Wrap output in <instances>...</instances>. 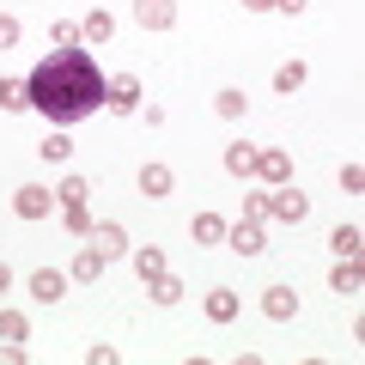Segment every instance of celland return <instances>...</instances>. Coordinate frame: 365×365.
<instances>
[{
	"label": "cell",
	"mask_w": 365,
	"mask_h": 365,
	"mask_svg": "<svg viewBox=\"0 0 365 365\" xmlns=\"http://www.w3.org/2000/svg\"><path fill=\"white\" fill-rule=\"evenodd\" d=\"M104 86H110V79L98 73V61H91L86 49H55L49 61L31 67L25 98H31L37 116L55 122V128H73V122H86L91 110L104 104Z\"/></svg>",
	"instance_id": "obj_1"
},
{
	"label": "cell",
	"mask_w": 365,
	"mask_h": 365,
	"mask_svg": "<svg viewBox=\"0 0 365 365\" xmlns=\"http://www.w3.org/2000/svg\"><path fill=\"white\" fill-rule=\"evenodd\" d=\"M268 213L280 225H304V220H311V195H299L292 182H280V189H268Z\"/></svg>",
	"instance_id": "obj_2"
},
{
	"label": "cell",
	"mask_w": 365,
	"mask_h": 365,
	"mask_svg": "<svg viewBox=\"0 0 365 365\" xmlns=\"http://www.w3.org/2000/svg\"><path fill=\"white\" fill-rule=\"evenodd\" d=\"M104 110H110V116H134V110H140V79H134V73H116V79L104 86Z\"/></svg>",
	"instance_id": "obj_3"
},
{
	"label": "cell",
	"mask_w": 365,
	"mask_h": 365,
	"mask_svg": "<svg viewBox=\"0 0 365 365\" xmlns=\"http://www.w3.org/2000/svg\"><path fill=\"white\" fill-rule=\"evenodd\" d=\"M55 207H61V201H55V189H43V182H25V189L13 195V213H19V220H49Z\"/></svg>",
	"instance_id": "obj_4"
},
{
	"label": "cell",
	"mask_w": 365,
	"mask_h": 365,
	"mask_svg": "<svg viewBox=\"0 0 365 365\" xmlns=\"http://www.w3.org/2000/svg\"><path fill=\"white\" fill-rule=\"evenodd\" d=\"M225 244H232L237 256H262V250H268V237H262V220H237V225H225Z\"/></svg>",
	"instance_id": "obj_5"
},
{
	"label": "cell",
	"mask_w": 365,
	"mask_h": 365,
	"mask_svg": "<svg viewBox=\"0 0 365 365\" xmlns=\"http://www.w3.org/2000/svg\"><path fill=\"white\" fill-rule=\"evenodd\" d=\"M256 177L268 182V189H280V182H292V153H280V146H268V153H256Z\"/></svg>",
	"instance_id": "obj_6"
},
{
	"label": "cell",
	"mask_w": 365,
	"mask_h": 365,
	"mask_svg": "<svg viewBox=\"0 0 365 365\" xmlns=\"http://www.w3.org/2000/svg\"><path fill=\"white\" fill-rule=\"evenodd\" d=\"M134 19H140V31H170L177 25V0H134Z\"/></svg>",
	"instance_id": "obj_7"
},
{
	"label": "cell",
	"mask_w": 365,
	"mask_h": 365,
	"mask_svg": "<svg viewBox=\"0 0 365 365\" xmlns=\"http://www.w3.org/2000/svg\"><path fill=\"white\" fill-rule=\"evenodd\" d=\"M25 287H31V299H37V304H55V299H67V274L61 268H37Z\"/></svg>",
	"instance_id": "obj_8"
},
{
	"label": "cell",
	"mask_w": 365,
	"mask_h": 365,
	"mask_svg": "<svg viewBox=\"0 0 365 365\" xmlns=\"http://www.w3.org/2000/svg\"><path fill=\"white\" fill-rule=\"evenodd\" d=\"M86 244L98 250V256H104V262L128 256V232H122V225H91V237H86Z\"/></svg>",
	"instance_id": "obj_9"
},
{
	"label": "cell",
	"mask_w": 365,
	"mask_h": 365,
	"mask_svg": "<svg viewBox=\"0 0 365 365\" xmlns=\"http://www.w3.org/2000/svg\"><path fill=\"white\" fill-rule=\"evenodd\" d=\"M262 311H268L274 323H292V311H299V292H292V287H268V292H262Z\"/></svg>",
	"instance_id": "obj_10"
},
{
	"label": "cell",
	"mask_w": 365,
	"mask_h": 365,
	"mask_svg": "<svg viewBox=\"0 0 365 365\" xmlns=\"http://www.w3.org/2000/svg\"><path fill=\"white\" fill-rule=\"evenodd\" d=\"M329 292H341V299H353V292H359V256H335V274H329Z\"/></svg>",
	"instance_id": "obj_11"
},
{
	"label": "cell",
	"mask_w": 365,
	"mask_h": 365,
	"mask_svg": "<svg viewBox=\"0 0 365 365\" xmlns=\"http://www.w3.org/2000/svg\"><path fill=\"white\" fill-rule=\"evenodd\" d=\"M177 189V177H170V165H140V195H170Z\"/></svg>",
	"instance_id": "obj_12"
},
{
	"label": "cell",
	"mask_w": 365,
	"mask_h": 365,
	"mask_svg": "<svg viewBox=\"0 0 365 365\" xmlns=\"http://www.w3.org/2000/svg\"><path fill=\"white\" fill-rule=\"evenodd\" d=\"M98 274H104V256H98V250H79L73 256V268H67V280H79V287H91V280H98Z\"/></svg>",
	"instance_id": "obj_13"
},
{
	"label": "cell",
	"mask_w": 365,
	"mask_h": 365,
	"mask_svg": "<svg viewBox=\"0 0 365 365\" xmlns=\"http://www.w3.org/2000/svg\"><path fill=\"white\" fill-rule=\"evenodd\" d=\"M304 79H311V67H304V61H287V67H274V91H280V98L304 91Z\"/></svg>",
	"instance_id": "obj_14"
},
{
	"label": "cell",
	"mask_w": 365,
	"mask_h": 365,
	"mask_svg": "<svg viewBox=\"0 0 365 365\" xmlns=\"http://www.w3.org/2000/svg\"><path fill=\"white\" fill-rule=\"evenodd\" d=\"M237 317V292L232 287H213L207 292V323H232Z\"/></svg>",
	"instance_id": "obj_15"
},
{
	"label": "cell",
	"mask_w": 365,
	"mask_h": 365,
	"mask_svg": "<svg viewBox=\"0 0 365 365\" xmlns=\"http://www.w3.org/2000/svg\"><path fill=\"white\" fill-rule=\"evenodd\" d=\"M329 250H335V256H359L365 232H359V225H335V232H329Z\"/></svg>",
	"instance_id": "obj_16"
},
{
	"label": "cell",
	"mask_w": 365,
	"mask_h": 365,
	"mask_svg": "<svg viewBox=\"0 0 365 365\" xmlns=\"http://www.w3.org/2000/svg\"><path fill=\"white\" fill-rule=\"evenodd\" d=\"M31 335V323H25V311H0V347H19V341Z\"/></svg>",
	"instance_id": "obj_17"
},
{
	"label": "cell",
	"mask_w": 365,
	"mask_h": 365,
	"mask_svg": "<svg viewBox=\"0 0 365 365\" xmlns=\"http://www.w3.org/2000/svg\"><path fill=\"white\" fill-rule=\"evenodd\" d=\"M146 292H153V304H177V299H182V280H177V274H153Z\"/></svg>",
	"instance_id": "obj_18"
},
{
	"label": "cell",
	"mask_w": 365,
	"mask_h": 365,
	"mask_svg": "<svg viewBox=\"0 0 365 365\" xmlns=\"http://www.w3.org/2000/svg\"><path fill=\"white\" fill-rule=\"evenodd\" d=\"M79 37H86V43H110V37H116V19H110V13H86Z\"/></svg>",
	"instance_id": "obj_19"
},
{
	"label": "cell",
	"mask_w": 365,
	"mask_h": 365,
	"mask_svg": "<svg viewBox=\"0 0 365 365\" xmlns=\"http://www.w3.org/2000/svg\"><path fill=\"white\" fill-rule=\"evenodd\" d=\"M189 232H195V244H225V220H220V213H195Z\"/></svg>",
	"instance_id": "obj_20"
},
{
	"label": "cell",
	"mask_w": 365,
	"mask_h": 365,
	"mask_svg": "<svg viewBox=\"0 0 365 365\" xmlns=\"http://www.w3.org/2000/svg\"><path fill=\"white\" fill-rule=\"evenodd\" d=\"M244 104H250V98H244V91H237V86H225V91H213V110H220L225 122H237V116H244Z\"/></svg>",
	"instance_id": "obj_21"
},
{
	"label": "cell",
	"mask_w": 365,
	"mask_h": 365,
	"mask_svg": "<svg viewBox=\"0 0 365 365\" xmlns=\"http://www.w3.org/2000/svg\"><path fill=\"white\" fill-rule=\"evenodd\" d=\"M225 170L232 177H256V146H225Z\"/></svg>",
	"instance_id": "obj_22"
},
{
	"label": "cell",
	"mask_w": 365,
	"mask_h": 365,
	"mask_svg": "<svg viewBox=\"0 0 365 365\" xmlns=\"http://www.w3.org/2000/svg\"><path fill=\"white\" fill-rule=\"evenodd\" d=\"M55 201H61V207H86V201H91V182L86 177H67L61 189H55Z\"/></svg>",
	"instance_id": "obj_23"
},
{
	"label": "cell",
	"mask_w": 365,
	"mask_h": 365,
	"mask_svg": "<svg viewBox=\"0 0 365 365\" xmlns=\"http://www.w3.org/2000/svg\"><path fill=\"white\" fill-rule=\"evenodd\" d=\"M134 274H140V280H153V274H165V250H134Z\"/></svg>",
	"instance_id": "obj_24"
},
{
	"label": "cell",
	"mask_w": 365,
	"mask_h": 365,
	"mask_svg": "<svg viewBox=\"0 0 365 365\" xmlns=\"http://www.w3.org/2000/svg\"><path fill=\"white\" fill-rule=\"evenodd\" d=\"M61 225H67V237H91V213L86 207H61Z\"/></svg>",
	"instance_id": "obj_25"
},
{
	"label": "cell",
	"mask_w": 365,
	"mask_h": 365,
	"mask_svg": "<svg viewBox=\"0 0 365 365\" xmlns=\"http://www.w3.org/2000/svg\"><path fill=\"white\" fill-rule=\"evenodd\" d=\"M37 153H43V158H49V165H61V158H67V153H73V140H67V134H61V128H55V134H49V140H43V146H37Z\"/></svg>",
	"instance_id": "obj_26"
},
{
	"label": "cell",
	"mask_w": 365,
	"mask_h": 365,
	"mask_svg": "<svg viewBox=\"0 0 365 365\" xmlns=\"http://www.w3.org/2000/svg\"><path fill=\"white\" fill-rule=\"evenodd\" d=\"M0 110H31L25 86H13V79H0Z\"/></svg>",
	"instance_id": "obj_27"
},
{
	"label": "cell",
	"mask_w": 365,
	"mask_h": 365,
	"mask_svg": "<svg viewBox=\"0 0 365 365\" xmlns=\"http://www.w3.org/2000/svg\"><path fill=\"white\" fill-rule=\"evenodd\" d=\"M341 189L359 195V189H365V165H341Z\"/></svg>",
	"instance_id": "obj_28"
},
{
	"label": "cell",
	"mask_w": 365,
	"mask_h": 365,
	"mask_svg": "<svg viewBox=\"0 0 365 365\" xmlns=\"http://www.w3.org/2000/svg\"><path fill=\"white\" fill-rule=\"evenodd\" d=\"M244 220H268V189H256V195H244Z\"/></svg>",
	"instance_id": "obj_29"
},
{
	"label": "cell",
	"mask_w": 365,
	"mask_h": 365,
	"mask_svg": "<svg viewBox=\"0 0 365 365\" xmlns=\"http://www.w3.org/2000/svg\"><path fill=\"white\" fill-rule=\"evenodd\" d=\"M55 43H61V49H79V25H73V19H61V25H55Z\"/></svg>",
	"instance_id": "obj_30"
},
{
	"label": "cell",
	"mask_w": 365,
	"mask_h": 365,
	"mask_svg": "<svg viewBox=\"0 0 365 365\" xmlns=\"http://www.w3.org/2000/svg\"><path fill=\"white\" fill-rule=\"evenodd\" d=\"M86 359H91V365H116V347H104V341H91V347H86Z\"/></svg>",
	"instance_id": "obj_31"
},
{
	"label": "cell",
	"mask_w": 365,
	"mask_h": 365,
	"mask_svg": "<svg viewBox=\"0 0 365 365\" xmlns=\"http://www.w3.org/2000/svg\"><path fill=\"white\" fill-rule=\"evenodd\" d=\"M13 43H19V19L0 13V49H13Z\"/></svg>",
	"instance_id": "obj_32"
},
{
	"label": "cell",
	"mask_w": 365,
	"mask_h": 365,
	"mask_svg": "<svg viewBox=\"0 0 365 365\" xmlns=\"http://www.w3.org/2000/svg\"><path fill=\"white\" fill-rule=\"evenodd\" d=\"M304 6H311V0H274V13H287V19H299Z\"/></svg>",
	"instance_id": "obj_33"
},
{
	"label": "cell",
	"mask_w": 365,
	"mask_h": 365,
	"mask_svg": "<svg viewBox=\"0 0 365 365\" xmlns=\"http://www.w3.org/2000/svg\"><path fill=\"white\" fill-rule=\"evenodd\" d=\"M244 13H274V0H244Z\"/></svg>",
	"instance_id": "obj_34"
},
{
	"label": "cell",
	"mask_w": 365,
	"mask_h": 365,
	"mask_svg": "<svg viewBox=\"0 0 365 365\" xmlns=\"http://www.w3.org/2000/svg\"><path fill=\"white\" fill-rule=\"evenodd\" d=\"M6 287H13V268H6V262H0V292H6Z\"/></svg>",
	"instance_id": "obj_35"
}]
</instances>
